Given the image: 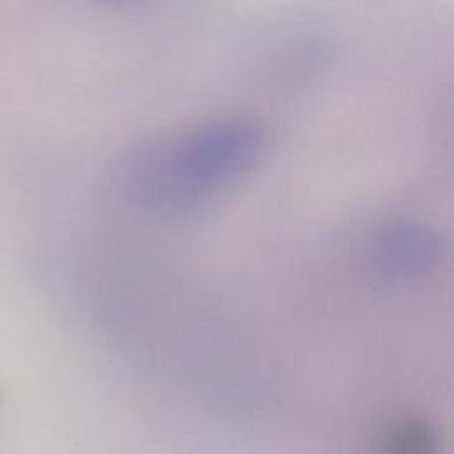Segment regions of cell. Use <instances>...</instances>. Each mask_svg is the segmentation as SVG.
Listing matches in <instances>:
<instances>
[{
    "label": "cell",
    "instance_id": "obj_1",
    "mask_svg": "<svg viewBox=\"0 0 454 454\" xmlns=\"http://www.w3.org/2000/svg\"><path fill=\"white\" fill-rule=\"evenodd\" d=\"M261 142V129L247 119L204 121L129 154L122 186L131 200L154 216L188 218L254 165Z\"/></svg>",
    "mask_w": 454,
    "mask_h": 454
}]
</instances>
